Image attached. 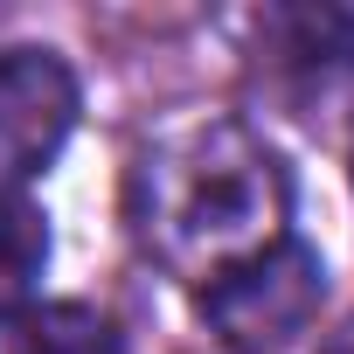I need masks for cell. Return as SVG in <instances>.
Here are the masks:
<instances>
[{
    "label": "cell",
    "instance_id": "cell-3",
    "mask_svg": "<svg viewBox=\"0 0 354 354\" xmlns=\"http://www.w3.org/2000/svg\"><path fill=\"white\" fill-rule=\"evenodd\" d=\"M84 111L77 70L56 49H8L0 56V188H21L70 146Z\"/></svg>",
    "mask_w": 354,
    "mask_h": 354
},
{
    "label": "cell",
    "instance_id": "cell-4",
    "mask_svg": "<svg viewBox=\"0 0 354 354\" xmlns=\"http://www.w3.org/2000/svg\"><path fill=\"white\" fill-rule=\"evenodd\" d=\"M42 271H49V216L21 188H0V319L28 313Z\"/></svg>",
    "mask_w": 354,
    "mask_h": 354
},
{
    "label": "cell",
    "instance_id": "cell-2",
    "mask_svg": "<svg viewBox=\"0 0 354 354\" xmlns=\"http://www.w3.org/2000/svg\"><path fill=\"white\" fill-rule=\"evenodd\" d=\"M319 306H326V264L299 236H278V243L223 264L195 292L202 326L230 354H278V347H292L319 319Z\"/></svg>",
    "mask_w": 354,
    "mask_h": 354
},
{
    "label": "cell",
    "instance_id": "cell-6",
    "mask_svg": "<svg viewBox=\"0 0 354 354\" xmlns=\"http://www.w3.org/2000/svg\"><path fill=\"white\" fill-rule=\"evenodd\" d=\"M333 354H354V326H347V333H340V347H333Z\"/></svg>",
    "mask_w": 354,
    "mask_h": 354
},
{
    "label": "cell",
    "instance_id": "cell-1",
    "mask_svg": "<svg viewBox=\"0 0 354 354\" xmlns=\"http://www.w3.org/2000/svg\"><path fill=\"white\" fill-rule=\"evenodd\" d=\"M292 174L236 118H209L160 139L132 167V236L181 278H216L223 264L285 236Z\"/></svg>",
    "mask_w": 354,
    "mask_h": 354
},
{
    "label": "cell",
    "instance_id": "cell-5",
    "mask_svg": "<svg viewBox=\"0 0 354 354\" xmlns=\"http://www.w3.org/2000/svg\"><path fill=\"white\" fill-rule=\"evenodd\" d=\"M8 354H125V340H118V326L97 306L56 299V306H28L21 313Z\"/></svg>",
    "mask_w": 354,
    "mask_h": 354
}]
</instances>
